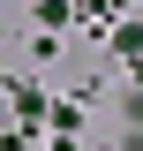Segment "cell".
<instances>
[{"label": "cell", "instance_id": "obj_1", "mask_svg": "<svg viewBox=\"0 0 143 151\" xmlns=\"http://www.w3.org/2000/svg\"><path fill=\"white\" fill-rule=\"evenodd\" d=\"M136 76H143V68H136Z\"/></svg>", "mask_w": 143, "mask_h": 151}]
</instances>
